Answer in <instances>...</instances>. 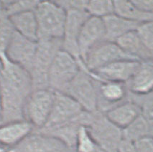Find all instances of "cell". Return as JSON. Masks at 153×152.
Returning a JSON list of instances; mask_svg holds the SVG:
<instances>
[{"instance_id":"30bf717a","label":"cell","mask_w":153,"mask_h":152,"mask_svg":"<svg viewBox=\"0 0 153 152\" xmlns=\"http://www.w3.org/2000/svg\"><path fill=\"white\" fill-rule=\"evenodd\" d=\"M90 16L86 11L70 10L67 12L63 38L62 49L81 60L79 48V38L81 28Z\"/></svg>"},{"instance_id":"ffe728a7","label":"cell","mask_w":153,"mask_h":152,"mask_svg":"<svg viewBox=\"0 0 153 152\" xmlns=\"http://www.w3.org/2000/svg\"><path fill=\"white\" fill-rule=\"evenodd\" d=\"M16 32L35 41H38V24L35 10L27 11L9 17Z\"/></svg>"},{"instance_id":"3957f363","label":"cell","mask_w":153,"mask_h":152,"mask_svg":"<svg viewBox=\"0 0 153 152\" xmlns=\"http://www.w3.org/2000/svg\"><path fill=\"white\" fill-rule=\"evenodd\" d=\"M65 51L58 52L48 74V88L55 92L64 93L81 70V62Z\"/></svg>"},{"instance_id":"d4e9b609","label":"cell","mask_w":153,"mask_h":152,"mask_svg":"<svg viewBox=\"0 0 153 152\" xmlns=\"http://www.w3.org/2000/svg\"><path fill=\"white\" fill-rule=\"evenodd\" d=\"M40 1H1L3 13L6 17L35 10Z\"/></svg>"},{"instance_id":"83f0119b","label":"cell","mask_w":153,"mask_h":152,"mask_svg":"<svg viewBox=\"0 0 153 152\" xmlns=\"http://www.w3.org/2000/svg\"><path fill=\"white\" fill-rule=\"evenodd\" d=\"M65 11L70 10H83L86 11L88 1H56Z\"/></svg>"},{"instance_id":"e575fe53","label":"cell","mask_w":153,"mask_h":152,"mask_svg":"<svg viewBox=\"0 0 153 152\" xmlns=\"http://www.w3.org/2000/svg\"><path fill=\"white\" fill-rule=\"evenodd\" d=\"M0 19H1V17H0Z\"/></svg>"},{"instance_id":"e0dca14e","label":"cell","mask_w":153,"mask_h":152,"mask_svg":"<svg viewBox=\"0 0 153 152\" xmlns=\"http://www.w3.org/2000/svg\"><path fill=\"white\" fill-rule=\"evenodd\" d=\"M127 86L130 94L137 96L153 92V61L140 62L137 70Z\"/></svg>"},{"instance_id":"f546056e","label":"cell","mask_w":153,"mask_h":152,"mask_svg":"<svg viewBox=\"0 0 153 152\" xmlns=\"http://www.w3.org/2000/svg\"><path fill=\"white\" fill-rule=\"evenodd\" d=\"M119 152H137V150L134 142L123 139L119 146Z\"/></svg>"},{"instance_id":"d6986e66","label":"cell","mask_w":153,"mask_h":152,"mask_svg":"<svg viewBox=\"0 0 153 152\" xmlns=\"http://www.w3.org/2000/svg\"><path fill=\"white\" fill-rule=\"evenodd\" d=\"M105 28V39L107 41L116 42L124 35L137 30L140 25L120 16L113 14L103 19Z\"/></svg>"},{"instance_id":"1f68e13d","label":"cell","mask_w":153,"mask_h":152,"mask_svg":"<svg viewBox=\"0 0 153 152\" xmlns=\"http://www.w3.org/2000/svg\"><path fill=\"white\" fill-rule=\"evenodd\" d=\"M9 151H10L9 148H6L5 146L0 144V152H9Z\"/></svg>"},{"instance_id":"5bb4252c","label":"cell","mask_w":153,"mask_h":152,"mask_svg":"<svg viewBox=\"0 0 153 152\" xmlns=\"http://www.w3.org/2000/svg\"><path fill=\"white\" fill-rule=\"evenodd\" d=\"M88 116V112L84 111L80 115L79 117L74 121L54 126L45 127L36 131L54 137L55 139L61 141L71 150L76 152L75 149L79 131L83 125L86 126Z\"/></svg>"},{"instance_id":"4316f807","label":"cell","mask_w":153,"mask_h":152,"mask_svg":"<svg viewBox=\"0 0 153 152\" xmlns=\"http://www.w3.org/2000/svg\"><path fill=\"white\" fill-rule=\"evenodd\" d=\"M137 32L153 61V21L141 24Z\"/></svg>"},{"instance_id":"52a82bcc","label":"cell","mask_w":153,"mask_h":152,"mask_svg":"<svg viewBox=\"0 0 153 152\" xmlns=\"http://www.w3.org/2000/svg\"><path fill=\"white\" fill-rule=\"evenodd\" d=\"M93 79L97 88V110L99 112L106 114L129 99V93L126 83Z\"/></svg>"},{"instance_id":"4fadbf2b","label":"cell","mask_w":153,"mask_h":152,"mask_svg":"<svg viewBox=\"0 0 153 152\" xmlns=\"http://www.w3.org/2000/svg\"><path fill=\"white\" fill-rule=\"evenodd\" d=\"M140 63V62L134 60H123L89 72L92 77L99 80L127 84L137 70Z\"/></svg>"},{"instance_id":"44dd1931","label":"cell","mask_w":153,"mask_h":152,"mask_svg":"<svg viewBox=\"0 0 153 152\" xmlns=\"http://www.w3.org/2000/svg\"><path fill=\"white\" fill-rule=\"evenodd\" d=\"M125 53L139 62L153 61L137 30L124 35L116 42Z\"/></svg>"},{"instance_id":"2e32d148","label":"cell","mask_w":153,"mask_h":152,"mask_svg":"<svg viewBox=\"0 0 153 152\" xmlns=\"http://www.w3.org/2000/svg\"><path fill=\"white\" fill-rule=\"evenodd\" d=\"M35 130L26 120L9 122L0 125V144L12 149L26 139Z\"/></svg>"},{"instance_id":"9a60e30c","label":"cell","mask_w":153,"mask_h":152,"mask_svg":"<svg viewBox=\"0 0 153 152\" xmlns=\"http://www.w3.org/2000/svg\"><path fill=\"white\" fill-rule=\"evenodd\" d=\"M104 40L106 39L103 19L89 17L83 24L79 38L80 57L82 61L95 46Z\"/></svg>"},{"instance_id":"7c38bea8","label":"cell","mask_w":153,"mask_h":152,"mask_svg":"<svg viewBox=\"0 0 153 152\" xmlns=\"http://www.w3.org/2000/svg\"><path fill=\"white\" fill-rule=\"evenodd\" d=\"M10 152H75L54 137L34 130Z\"/></svg>"},{"instance_id":"d590c367","label":"cell","mask_w":153,"mask_h":152,"mask_svg":"<svg viewBox=\"0 0 153 152\" xmlns=\"http://www.w3.org/2000/svg\"><path fill=\"white\" fill-rule=\"evenodd\" d=\"M9 152H10V151H9Z\"/></svg>"},{"instance_id":"7a4b0ae2","label":"cell","mask_w":153,"mask_h":152,"mask_svg":"<svg viewBox=\"0 0 153 152\" xmlns=\"http://www.w3.org/2000/svg\"><path fill=\"white\" fill-rule=\"evenodd\" d=\"M38 24V40L63 38L67 12L56 1H40L35 10Z\"/></svg>"},{"instance_id":"277c9868","label":"cell","mask_w":153,"mask_h":152,"mask_svg":"<svg viewBox=\"0 0 153 152\" xmlns=\"http://www.w3.org/2000/svg\"><path fill=\"white\" fill-rule=\"evenodd\" d=\"M55 91L50 88L34 90L27 98L24 108L25 120L30 122L35 130L47 124L54 100Z\"/></svg>"},{"instance_id":"4dcf8cb0","label":"cell","mask_w":153,"mask_h":152,"mask_svg":"<svg viewBox=\"0 0 153 152\" xmlns=\"http://www.w3.org/2000/svg\"><path fill=\"white\" fill-rule=\"evenodd\" d=\"M141 10L153 15V1H133Z\"/></svg>"},{"instance_id":"9c48e42d","label":"cell","mask_w":153,"mask_h":152,"mask_svg":"<svg viewBox=\"0 0 153 152\" xmlns=\"http://www.w3.org/2000/svg\"><path fill=\"white\" fill-rule=\"evenodd\" d=\"M84 111L81 105L70 95L55 92L54 100L49 120L43 128L63 124L77 119Z\"/></svg>"},{"instance_id":"f1b7e54d","label":"cell","mask_w":153,"mask_h":152,"mask_svg":"<svg viewBox=\"0 0 153 152\" xmlns=\"http://www.w3.org/2000/svg\"><path fill=\"white\" fill-rule=\"evenodd\" d=\"M134 144L137 152H153V137L142 138Z\"/></svg>"},{"instance_id":"603a6c76","label":"cell","mask_w":153,"mask_h":152,"mask_svg":"<svg viewBox=\"0 0 153 152\" xmlns=\"http://www.w3.org/2000/svg\"><path fill=\"white\" fill-rule=\"evenodd\" d=\"M122 132L124 139L135 142L142 138L153 137V125L141 114Z\"/></svg>"},{"instance_id":"6da1fadb","label":"cell","mask_w":153,"mask_h":152,"mask_svg":"<svg viewBox=\"0 0 153 152\" xmlns=\"http://www.w3.org/2000/svg\"><path fill=\"white\" fill-rule=\"evenodd\" d=\"M62 49L60 39H40L30 74L33 81V91L48 88V74L55 58Z\"/></svg>"},{"instance_id":"d6a6232c","label":"cell","mask_w":153,"mask_h":152,"mask_svg":"<svg viewBox=\"0 0 153 152\" xmlns=\"http://www.w3.org/2000/svg\"><path fill=\"white\" fill-rule=\"evenodd\" d=\"M0 17H6L3 13V9L2 4H1V1H0Z\"/></svg>"},{"instance_id":"ac0fdd59","label":"cell","mask_w":153,"mask_h":152,"mask_svg":"<svg viewBox=\"0 0 153 152\" xmlns=\"http://www.w3.org/2000/svg\"><path fill=\"white\" fill-rule=\"evenodd\" d=\"M104 114L112 123L124 130L142 114V108L134 100L128 99Z\"/></svg>"},{"instance_id":"ba28073f","label":"cell","mask_w":153,"mask_h":152,"mask_svg":"<svg viewBox=\"0 0 153 152\" xmlns=\"http://www.w3.org/2000/svg\"><path fill=\"white\" fill-rule=\"evenodd\" d=\"M123 60H136L124 52L117 42H101L87 54L83 62L89 71H94L114 62Z\"/></svg>"},{"instance_id":"484cf974","label":"cell","mask_w":153,"mask_h":152,"mask_svg":"<svg viewBox=\"0 0 153 152\" xmlns=\"http://www.w3.org/2000/svg\"><path fill=\"white\" fill-rule=\"evenodd\" d=\"M86 11L90 17L104 19L114 14V1H88Z\"/></svg>"},{"instance_id":"8fae6325","label":"cell","mask_w":153,"mask_h":152,"mask_svg":"<svg viewBox=\"0 0 153 152\" xmlns=\"http://www.w3.org/2000/svg\"><path fill=\"white\" fill-rule=\"evenodd\" d=\"M37 48V41L28 39L15 31L5 55L10 61L30 72Z\"/></svg>"},{"instance_id":"cb8c5ba5","label":"cell","mask_w":153,"mask_h":152,"mask_svg":"<svg viewBox=\"0 0 153 152\" xmlns=\"http://www.w3.org/2000/svg\"><path fill=\"white\" fill-rule=\"evenodd\" d=\"M76 152H104L99 147L86 126H81L78 134Z\"/></svg>"},{"instance_id":"5b68a950","label":"cell","mask_w":153,"mask_h":152,"mask_svg":"<svg viewBox=\"0 0 153 152\" xmlns=\"http://www.w3.org/2000/svg\"><path fill=\"white\" fill-rule=\"evenodd\" d=\"M86 127L104 152H119V146L123 140V132L112 123L104 114L98 111L93 112L91 120Z\"/></svg>"},{"instance_id":"836d02e7","label":"cell","mask_w":153,"mask_h":152,"mask_svg":"<svg viewBox=\"0 0 153 152\" xmlns=\"http://www.w3.org/2000/svg\"><path fill=\"white\" fill-rule=\"evenodd\" d=\"M2 124V120H1V103H0V125Z\"/></svg>"},{"instance_id":"8992f818","label":"cell","mask_w":153,"mask_h":152,"mask_svg":"<svg viewBox=\"0 0 153 152\" xmlns=\"http://www.w3.org/2000/svg\"><path fill=\"white\" fill-rule=\"evenodd\" d=\"M64 93L78 102L84 111H97V93L95 82L84 63L81 62V70L68 85Z\"/></svg>"},{"instance_id":"7402d4cb","label":"cell","mask_w":153,"mask_h":152,"mask_svg":"<svg viewBox=\"0 0 153 152\" xmlns=\"http://www.w3.org/2000/svg\"><path fill=\"white\" fill-rule=\"evenodd\" d=\"M114 14L138 24L153 21L152 14L138 7L133 1H114Z\"/></svg>"}]
</instances>
